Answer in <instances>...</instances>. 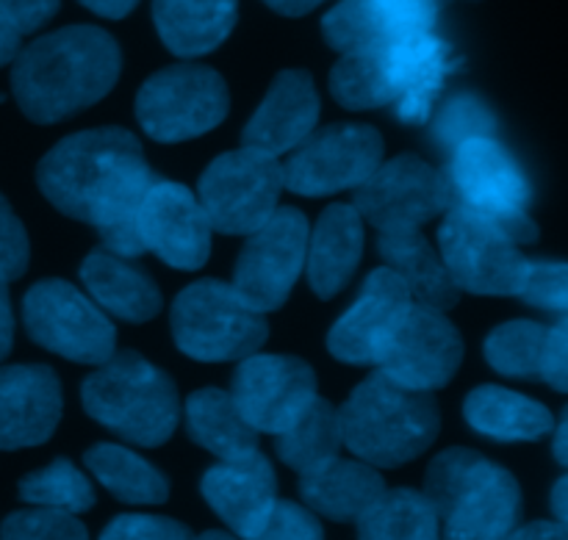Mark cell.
I'll return each instance as SVG.
<instances>
[{
    "mask_svg": "<svg viewBox=\"0 0 568 540\" xmlns=\"http://www.w3.org/2000/svg\"><path fill=\"white\" fill-rule=\"evenodd\" d=\"M438 427L442 414L430 394L399 386L383 371L361 383L338 410L342 444L383 469L419 458L436 441Z\"/></svg>",
    "mask_w": 568,
    "mask_h": 540,
    "instance_id": "cell-4",
    "label": "cell"
},
{
    "mask_svg": "<svg viewBox=\"0 0 568 540\" xmlns=\"http://www.w3.org/2000/svg\"><path fill=\"white\" fill-rule=\"evenodd\" d=\"M203 497L239 538L250 540L277 502L275 471L258 449L244 458L222 460L205 471Z\"/></svg>",
    "mask_w": 568,
    "mask_h": 540,
    "instance_id": "cell-22",
    "label": "cell"
},
{
    "mask_svg": "<svg viewBox=\"0 0 568 540\" xmlns=\"http://www.w3.org/2000/svg\"><path fill=\"white\" fill-rule=\"evenodd\" d=\"M11 89L33 122H59L111 92L120 75V48L105 31L72 26L48 33L14 55Z\"/></svg>",
    "mask_w": 568,
    "mask_h": 540,
    "instance_id": "cell-2",
    "label": "cell"
},
{
    "mask_svg": "<svg viewBox=\"0 0 568 540\" xmlns=\"http://www.w3.org/2000/svg\"><path fill=\"white\" fill-rule=\"evenodd\" d=\"M377 50L388 86V103H394L403 122H425L430 116L444 78L453 70V50L436 33L383 44Z\"/></svg>",
    "mask_w": 568,
    "mask_h": 540,
    "instance_id": "cell-20",
    "label": "cell"
},
{
    "mask_svg": "<svg viewBox=\"0 0 568 540\" xmlns=\"http://www.w3.org/2000/svg\"><path fill=\"white\" fill-rule=\"evenodd\" d=\"M100 540H192V532L181 521L164 516H116Z\"/></svg>",
    "mask_w": 568,
    "mask_h": 540,
    "instance_id": "cell-40",
    "label": "cell"
},
{
    "mask_svg": "<svg viewBox=\"0 0 568 540\" xmlns=\"http://www.w3.org/2000/svg\"><path fill=\"white\" fill-rule=\"evenodd\" d=\"M549 327L538 322H508L497 327L486 342V358L499 375L532 377L541 375L544 349H547Z\"/></svg>",
    "mask_w": 568,
    "mask_h": 540,
    "instance_id": "cell-35",
    "label": "cell"
},
{
    "mask_svg": "<svg viewBox=\"0 0 568 540\" xmlns=\"http://www.w3.org/2000/svg\"><path fill=\"white\" fill-rule=\"evenodd\" d=\"M28 269V233L9 200L0 194V277L6 283L17 281Z\"/></svg>",
    "mask_w": 568,
    "mask_h": 540,
    "instance_id": "cell-41",
    "label": "cell"
},
{
    "mask_svg": "<svg viewBox=\"0 0 568 540\" xmlns=\"http://www.w3.org/2000/svg\"><path fill=\"white\" fill-rule=\"evenodd\" d=\"M61 419V383L48 366L0 369V449L44 444Z\"/></svg>",
    "mask_w": 568,
    "mask_h": 540,
    "instance_id": "cell-21",
    "label": "cell"
},
{
    "mask_svg": "<svg viewBox=\"0 0 568 540\" xmlns=\"http://www.w3.org/2000/svg\"><path fill=\"white\" fill-rule=\"evenodd\" d=\"M555 458H558L560 466H566V460H568V455H566V419L560 421L558 438H555Z\"/></svg>",
    "mask_w": 568,
    "mask_h": 540,
    "instance_id": "cell-50",
    "label": "cell"
},
{
    "mask_svg": "<svg viewBox=\"0 0 568 540\" xmlns=\"http://www.w3.org/2000/svg\"><path fill=\"white\" fill-rule=\"evenodd\" d=\"M449 192L453 200L475 214L503 227L516 244L536 242L538 227L527 214L530 186L508 150L494 136H475L453 150L449 164Z\"/></svg>",
    "mask_w": 568,
    "mask_h": 540,
    "instance_id": "cell-7",
    "label": "cell"
},
{
    "mask_svg": "<svg viewBox=\"0 0 568 540\" xmlns=\"http://www.w3.org/2000/svg\"><path fill=\"white\" fill-rule=\"evenodd\" d=\"M283 166L275 155L242 147L211 161L200 177V205L220 233H253L277 211Z\"/></svg>",
    "mask_w": 568,
    "mask_h": 540,
    "instance_id": "cell-9",
    "label": "cell"
},
{
    "mask_svg": "<svg viewBox=\"0 0 568 540\" xmlns=\"http://www.w3.org/2000/svg\"><path fill=\"white\" fill-rule=\"evenodd\" d=\"M361 540H442V527L425 493L383 491L358 519Z\"/></svg>",
    "mask_w": 568,
    "mask_h": 540,
    "instance_id": "cell-32",
    "label": "cell"
},
{
    "mask_svg": "<svg viewBox=\"0 0 568 540\" xmlns=\"http://www.w3.org/2000/svg\"><path fill=\"white\" fill-rule=\"evenodd\" d=\"M81 397L94 421L139 447H161L181 416L172 377L136 353L111 355L83 383Z\"/></svg>",
    "mask_w": 568,
    "mask_h": 540,
    "instance_id": "cell-5",
    "label": "cell"
},
{
    "mask_svg": "<svg viewBox=\"0 0 568 540\" xmlns=\"http://www.w3.org/2000/svg\"><path fill=\"white\" fill-rule=\"evenodd\" d=\"M233 403L255 432L281 436L316 399V375L292 355H247L233 375Z\"/></svg>",
    "mask_w": 568,
    "mask_h": 540,
    "instance_id": "cell-15",
    "label": "cell"
},
{
    "mask_svg": "<svg viewBox=\"0 0 568 540\" xmlns=\"http://www.w3.org/2000/svg\"><path fill=\"white\" fill-rule=\"evenodd\" d=\"M11 342H14V316H11L6 281L0 277V360L11 353Z\"/></svg>",
    "mask_w": 568,
    "mask_h": 540,
    "instance_id": "cell-46",
    "label": "cell"
},
{
    "mask_svg": "<svg viewBox=\"0 0 568 540\" xmlns=\"http://www.w3.org/2000/svg\"><path fill=\"white\" fill-rule=\"evenodd\" d=\"M541 377L555 388V391H566L568 386V330L560 322L558 327H549L547 349H544L541 360Z\"/></svg>",
    "mask_w": 568,
    "mask_h": 540,
    "instance_id": "cell-42",
    "label": "cell"
},
{
    "mask_svg": "<svg viewBox=\"0 0 568 540\" xmlns=\"http://www.w3.org/2000/svg\"><path fill=\"white\" fill-rule=\"evenodd\" d=\"M264 316L220 281L192 283L172 303V336L181 353L203 364L242 360L266 342Z\"/></svg>",
    "mask_w": 568,
    "mask_h": 540,
    "instance_id": "cell-6",
    "label": "cell"
},
{
    "mask_svg": "<svg viewBox=\"0 0 568 540\" xmlns=\"http://www.w3.org/2000/svg\"><path fill=\"white\" fill-rule=\"evenodd\" d=\"M460 358L464 342L453 322L436 308L410 305L377 366L399 386L430 394L453 380Z\"/></svg>",
    "mask_w": 568,
    "mask_h": 540,
    "instance_id": "cell-16",
    "label": "cell"
},
{
    "mask_svg": "<svg viewBox=\"0 0 568 540\" xmlns=\"http://www.w3.org/2000/svg\"><path fill=\"white\" fill-rule=\"evenodd\" d=\"M320 116V94L305 70H286L275 78L264 103L244 128V147L281 155L311 136Z\"/></svg>",
    "mask_w": 568,
    "mask_h": 540,
    "instance_id": "cell-23",
    "label": "cell"
},
{
    "mask_svg": "<svg viewBox=\"0 0 568 540\" xmlns=\"http://www.w3.org/2000/svg\"><path fill=\"white\" fill-rule=\"evenodd\" d=\"M381 255L419 305L447 310L458 303L460 288L444 266L442 253L419 231L381 233Z\"/></svg>",
    "mask_w": 568,
    "mask_h": 540,
    "instance_id": "cell-28",
    "label": "cell"
},
{
    "mask_svg": "<svg viewBox=\"0 0 568 540\" xmlns=\"http://www.w3.org/2000/svg\"><path fill=\"white\" fill-rule=\"evenodd\" d=\"M436 3H438V6H444V3H447V0H436Z\"/></svg>",
    "mask_w": 568,
    "mask_h": 540,
    "instance_id": "cell-52",
    "label": "cell"
},
{
    "mask_svg": "<svg viewBox=\"0 0 568 540\" xmlns=\"http://www.w3.org/2000/svg\"><path fill=\"white\" fill-rule=\"evenodd\" d=\"M0 6H3L6 14L14 20L20 33H28L37 31L39 26H44V22L55 14L59 0H0Z\"/></svg>",
    "mask_w": 568,
    "mask_h": 540,
    "instance_id": "cell-43",
    "label": "cell"
},
{
    "mask_svg": "<svg viewBox=\"0 0 568 540\" xmlns=\"http://www.w3.org/2000/svg\"><path fill=\"white\" fill-rule=\"evenodd\" d=\"M453 203L447 177L416 155L381 164L355 192V211L381 233L419 231Z\"/></svg>",
    "mask_w": 568,
    "mask_h": 540,
    "instance_id": "cell-12",
    "label": "cell"
},
{
    "mask_svg": "<svg viewBox=\"0 0 568 540\" xmlns=\"http://www.w3.org/2000/svg\"><path fill=\"white\" fill-rule=\"evenodd\" d=\"M20 499L37 505V508H53L78 516L94 508V488L78 466H72L67 458H59L44 469L22 477Z\"/></svg>",
    "mask_w": 568,
    "mask_h": 540,
    "instance_id": "cell-34",
    "label": "cell"
},
{
    "mask_svg": "<svg viewBox=\"0 0 568 540\" xmlns=\"http://www.w3.org/2000/svg\"><path fill=\"white\" fill-rule=\"evenodd\" d=\"M26 327L39 347L75 364H105L116 333L109 316L64 281H42L22 299Z\"/></svg>",
    "mask_w": 568,
    "mask_h": 540,
    "instance_id": "cell-11",
    "label": "cell"
},
{
    "mask_svg": "<svg viewBox=\"0 0 568 540\" xmlns=\"http://www.w3.org/2000/svg\"><path fill=\"white\" fill-rule=\"evenodd\" d=\"M422 493L436 510L442 540H508L519 521L516 477L471 449L438 455Z\"/></svg>",
    "mask_w": 568,
    "mask_h": 540,
    "instance_id": "cell-3",
    "label": "cell"
},
{
    "mask_svg": "<svg viewBox=\"0 0 568 540\" xmlns=\"http://www.w3.org/2000/svg\"><path fill=\"white\" fill-rule=\"evenodd\" d=\"M438 253L455 286L486 297H510L527 258L519 244L486 216L453 205L438 231Z\"/></svg>",
    "mask_w": 568,
    "mask_h": 540,
    "instance_id": "cell-10",
    "label": "cell"
},
{
    "mask_svg": "<svg viewBox=\"0 0 568 540\" xmlns=\"http://www.w3.org/2000/svg\"><path fill=\"white\" fill-rule=\"evenodd\" d=\"M194 540H239V538L227 536V532H216V530H211V532H203V536L194 538Z\"/></svg>",
    "mask_w": 568,
    "mask_h": 540,
    "instance_id": "cell-51",
    "label": "cell"
},
{
    "mask_svg": "<svg viewBox=\"0 0 568 540\" xmlns=\"http://www.w3.org/2000/svg\"><path fill=\"white\" fill-rule=\"evenodd\" d=\"M142 247L178 269H200L209 261L211 222L183 183L155 181L136 211Z\"/></svg>",
    "mask_w": 568,
    "mask_h": 540,
    "instance_id": "cell-17",
    "label": "cell"
},
{
    "mask_svg": "<svg viewBox=\"0 0 568 540\" xmlns=\"http://www.w3.org/2000/svg\"><path fill=\"white\" fill-rule=\"evenodd\" d=\"M250 540H325L320 519L294 502H275L264 527Z\"/></svg>",
    "mask_w": 568,
    "mask_h": 540,
    "instance_id": "cell-39",
    "label": "cell"
},
{
    "mask_svg": "<svg viewBox=\"0 0 568 540\" xmlns=\"http://www.w3.org/2000/svg\"><path fill=\"white\" fill-rule=\"evenodd\" d=\"M44 197L61 214L98 227L109 253H142L136 211L153 183L142 147L122 128H94L55 144L37 170Z\"/></svg>",
    "mask_w": 568,
    "mask_h": 540,
    "instance_id": "cell-1",
    "label": "cell"
},
{
    "mask_svg": "<svg viewBox=\"0 0 568 540\" xmlns=\"http://www.w3.org/2000/svg\"><path fill=\"white\" fill-rule=\"evenodd\" d=\"M277 455L288 469L308 475L327 460L338 458L342 430H338V410L327 399L316 397L303 416L288 430L277 436Z\"/></svg>",
    "mask_w": 568,
    "mask_h": 540,
    "instance_id": "cell-33",
    "label": "cell"
},
{
    "mask_svg": "<svg viewBox=\"0 0 568 540\" xmlns=\"http://www.w3.org/2000/svg\"><path fill=\"white\" fill-rule=\"evenodd\" d=\"M322 0H266V6H272L275 11L288 17H300V14H308L311 9H316Z\"/></svg>",
    "mask_w": 568,
    "mask_h": 540,
    "instance_id": "cell-48",
    "label": "cell"
},
{
    "mask_svg": "<svg viewBox=\"0 0 568 540\" xmlns=\"http://www.w3.org/2000/svg\"><path fill=\"white\" fill-rule=\"evenodd\" d=\"M305 247V216L294 208H277L264 225L250 233V242L236 261L233 288L258 314L281 308L303 272Z\"/></svg>",
    "mask_w": 568,
    "mask_h": 540,
    "instance_id": "cell-13",
    "label": "cell"
},
{
    "mask_svg": "<svg viewBox=\"0 0 568 540\" xmlns=\"http://www.w3.org/2000/svg\"><path fill=\"white\" fill-rule=\"evenodd\" d=\"M83 463L92 471L94 480L116 497L120 502L128 505H161L170 499V482L166 477L139 458L131 449L120 447V444H94Z\"/></svg>",
    "mask_w": 568,
    "mask_h": 540,
    "instance_id": "cell-31",
    "label": "cell"
},
{
    "mask_svg": "<svg viewBox=\"0 0 568 540\" xmlns=\"http://www.w3.org/2000/svg\"><path fill=\"white\" fill-rule=\"evenodd\" d=\"M383 161V139L369 125H331L305 136L288 164L283 186L305 197L358 189Z\"/></svg>",
    "mask_w": 568,
    "mask_h": 540,
    "instance_id": "cell-14",
    "label": "cell"
},
{
    "mask_svg": "<svg viewBox=\"0 0 568 540\" xmlns=\"http://www.w3.org/2000/svg\"><path fill=\"white\" fill-rule=\"evenodd\" d=\"M497 122L494 114L477 98H455L453 103L444 105V111L436 120V136L444 147L455 150L460 142L475 136H494Z\"/></svg>",
    "mask_w": 568,
    "mask_h": 540,
    "instance_id": "cell-37",
    "label": "cell"
},
{
    "mask_svg": "<svg viewBox=\"0 0 568 540\" xmlns=\"http://www.w3.org/2000/svg\"><path fill=\"white\" fill-rule=\"evenodd\" d=\"M516 297L538 305V308L566 310L568 281L564 264H547V261H527L521 269Z\"/></svg>",
    "mask_w": 568,
    "mask_h": 540,
    "instance_id": "cell-38",
    "label": "cell"
},
{
    "mask_svg": "<svg viewBox=\"0 0 568 540\" xmlns=\"http://www.w3.org/2000/svg\"><path fill=\"white\" fill-rule=\"evenodd\" d=\"M227 114V86L211 67L178 64L144 81L136 120L155 142H186L214 131Z\"/></svg>",
    "mask_w": 568,
    "mask_h": 540,
    "instance_id": "cell-8",
    "label": "cell"
},
{
    "mask_svg": "<svg viewBox=\"0 0 568 540\" xmlns=\"http://www.w3.org/2000/svg\"><path fill=\"white\" fill-rule=\"evenodd\" d=\"M508 540H566V524L560 521H532V524L514 530Z\"/></svg>",
    "mask_w": 568,
    "mask_h": 540,
    "instance_id": "cell-45",
    "label": "cell"
},
{
    "mask_svg": "<svg viewBox=\"0 0 568 540\" xmlns=\"http://www.w3.org/2000/svg\"><path fill=\"white\" fill-rule=\"evenodd\" d=\"M364 253V220L355 205L336 203L320 216L305 247L308 281L316 297L331 299L342 292Z\"/></svg>",
    "mask_w": 568,
    "mask_h": 540,
    "instance_id": "cell-24",
    "label": "cell"
},
{
    "mask_svg": "<svg viewBox=\"0 0 568 540\" xmlns=\"http://www.w3.org/2000/svg\"><path fill=\"white\" fill-rule=\"evenodd\" d=\"M0 540H89V532L72 513L33 505L0 524Z\"/></svg>",
    "mask_w": 568,
    "mask_h": 540,
    "instance_id": "cell-36",
    "label": "cell"
},
{
    "mask_svg": "<svg viewBox=\"0 0 568 540\" xmlns=\"http://www.w3.org/2000/svg\"><path fill=\"white\" fill-rule=\"evenodd\" d=\"M155 28L178 55H203L233 31L239 0H153Z\"/></svg>",
    "mask_w": 568,
    "mask_h": 540,
    "instance_id": "cell-27",
    "label": "cell"
},
{
    "mask_svg": "<svg viewBox=\"0 0 568 540\" xmlns=\"http://www.w3.org/2000/svg\"><path fill=\"white\" fill-rule=\"evenodd\" d=\"M464 414L480 436L494 441H538L552 430V414L547 405L499 386L471 391Z\"/></svg>",
    "mask_w": 568,
    "mask_h": 540,
    "instance_id": "cell-29",
    "label": "cell"
},
{
    "mask_svg": "<svg viewBox=\"0 0 568 540\" xmlns=\"http://www.w3.org/2000/svg\"><path fill=\"white\" fill-rule=\"evenodd\" d=\"M87 9H92L94 14L111 17V20H120V17L131 14L136 9L139 0H81Z\"/></svg>",
    "mask_w": 568,
    "mask_h": 540,
    "instance_id": "cell-47",
    "label": "cell"
},
{
    "mask_svg": "<svg viewBox=\"0 0 568 540\" xmlns=\"http://www.w3.org/2000/svg\"><path fill=\"white\" fill-rule=\"evenodd\" d=\"M410 305L414 297L392 269L372 272L353 308L333 325L327 349L344 364H381L399 319Z\"/></svg>",
    "mask_w": 568,
    "mask_h": 540,
    "instance_id": "cell-18",
    "label": "cell"
},
{
    "mask_svg": "<svg viewBox=\"0 0 568 540\" xmlns=\"http://www.w3.org/2000/svg\"><path fill=\"white\" fill-rule=\"evenodd\" d=\"M438 9L436 0H342L322 28L333 48L353 53L430 33Z\"/></svg>",
    "mask_w": 568,
    "mask_h": 540,
    "instance_id": "cell-19",
    "label": "cell"
},
{
    "mask_svg": "<svg viewBox=\"0 0 568 540\" xmlns=\"http://www.w3.org/2000/svg\"><path fill=\"white\" fill-rule=\"evenodd\" d=\"M383 491V477L361 460L333 458L320 469L300 475L303 502L333 521H358Z\"/></svg>",
    "mask_w": 568,
    "mask_h": 540,
    "instance_id": "cell-25",
    "label": "cell"
},
{
    "mask_svg": "<svg viewBox=\"0 0 568 540\" xmlns=\"http://www.w3.org/2000/svg\"><path fill=\"white\" fill-rule=\"evenodd\" d=\"M566 491H568V482L566 480H560L558 486H555V491H552V510H555V516H558L560 524H566V519H568Z\"/></svg>",
    "mask_w": 568,
    "mask_h": 540,
    "instance_id": "cell-49",
    "label": "cell"
},
{
    "mask_svg": "<svg viewBox=\"0 0 568 540\" xmlns=\"http://www.w3.org/2000/svg\"><path fill=\"white\" fill-rule=\"evenodd\" d=\"M189 436L220 460H236L258 449L255 430L236 408L231 394L203 388L186 403Z\"/></svg>",
    "mask_w": 568,
    "mask_h": 540,
    "instance_id": "cell-30",
    "label": "cell"
},
{
    "mask_svg": "<svg viewBox=\"0 0 568 540\" xmlns=\"http://www.w3.org/2000/svg\"><path fill=\"white\" fill-rule=\"evenodd\" d=\"M20 28L14 26L6 9L0 6V67L9 64L17 53H20Z\"/></svg>",
    "mask_w": 568,
    "mask_h": 540,
    "instance_id": "cell-44",
    "label": "cell"
},
{
    "mask_svg": "<svg viewBox=\"0 0 568 540\" xmlns=\"http://www.w3.org/2000/svg\"><path fill=\"white\" fill-rule=\"evenodd\" d=\"M81 281L100 308L125 322H148L161 310V292L122 255L94 249L81 266Z\"/></svg>",
    "mask_w": 568,
    "mask_h": 540,
    "instance_id": "cell-26",
    "label": "cell"
}]
</instances>
